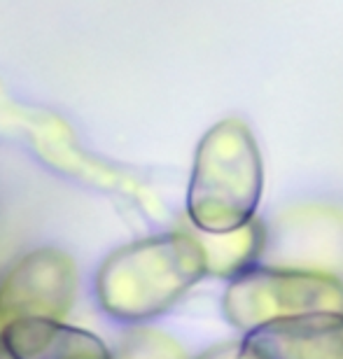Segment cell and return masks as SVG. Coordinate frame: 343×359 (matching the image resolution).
Here are the masks:
<instances>
[{
  "label": "cell",
  "mask_w": 343,
  "mask_h": 359,
  "mask_svg": "<svg viewBox=\"0 0 343 359\" xmlns=\"http://www.w3.org/2000/svg\"><path fill=\"white\" fill-rule=\"evenodd\" d=\"M264 163L246 121L229 117L199 140L187 187V217L203 236L231 233L255 222Z\"/></svg>",
  "instance_id": "7a4b0ae2"
},
{
  "label": "cell",
  "mask_w": 343,
  "mask_h": 359,
  "mask_svg": "<svg viewBox=\"0 0 343 359\" xmlns=\"http://www.w3.org/2000/svg\"><path fill=\"white\" fill-rule=\"evenodd\" d=\"M238 359H343V315H297L250 329Z\"/></svg>",
  "instance_id": "5b68a950"
},
{
  "label": "cell",
  "mask_w": 343,
  "mask_h": 359,
  "mask_svg": "<svg viewBox=\"0 0 343 359\" xmlns=\"http://www.w3.org/2000/svg\"><path fill=\"white\" fill-rule=\"evenodd\" d=\"M0 346L10 359H112L96 334L49 318H24L3 325Z\"/></svg>",
  "instance_id": "8992f818"
},
{
  "label": "cell",
  "mask_w": 343,
  "mask_h": 359,
  "mask_svg": "<svg viewBox=\"0 0 343 359\" xmlns=\"http://www.w3.org/2000/svg\"><path fill=\"white\" fill-rule=\"evenodd\" d=\"M210 243H203L206 257H208V273L217 278L234 280L236 276L246 273L250 264L255 262L257 252L262 248L264 231L260 222H250L248 226L231 233L206 236Z\"/></svg>",
  "instance_id": "52a82bcc"
},
{
  "label": "cell",
  "mask_w": 343,
  "mask_h": 359,
  "mask_svg": "<svg viewBox=\"0 0 343 359\" xmlns=\"http://www.w3.org/2000/svg\"><path fill=\"white\" fill-rule=\"evenodd\" d=\"M222 311L229 325L243 332L297 315H343V283L320 271L248 269L227 285Z\"/></svg>",
  "instance_id": "3957f363"
},
{
  "label": "cell",
  "mask_w": 343,
  "mask_h": 359,
  "mask_svg": "<svg viewBox=\"0 0 343 359\" xmlns=\"http://www.w3.org/2000/svg\"><path fill=\"white\" fill-rule=\"evenodd\" d=\"M77 269L59 248H38L14 264L0 280V322L24 318H63L73 306Z\"/></svg>",
  "instance_id": "277c9868"
},
{
  "label": "cell",
  "mask_w": 343,
  "mask_h": 359,
  "mask_svg": "<svg viewBox=\"0 0 343 359\" xmlns=\"http://www.w3.org/2000/svg\"><path fill=\"white\" fill-rule=\"evenodd\" d=\"M208 273L201 238L166 231L126 243L96 273V301L108 318L140 325L170 311Z\"/></svg>",
  "instance_id": "6da1fadb"
},
{
  "label": "cell",
  "mask_w": 343,
  "mask_h": 359,
  "mask_svg": "<svg viewBox=\"0 0 343 359\" xmlns=\"http://www.w3.org/2000/svg\"><path fill=\"white\" fill-rule=\"evenodd\" d=\"M199 359H238V346H220Z\"/></svg>",
  "instance_id": "ba28073f"
}]
</instances>
